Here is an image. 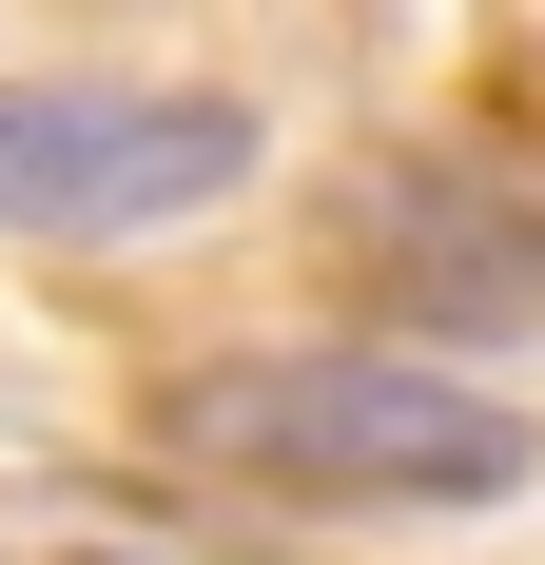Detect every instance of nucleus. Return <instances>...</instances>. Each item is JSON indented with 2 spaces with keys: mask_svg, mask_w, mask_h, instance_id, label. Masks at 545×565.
<instances>
[{
  "mask_svg": "<svg viewBox=\"0 0 545 565\" xmlns=\"http://www.w3.org/2000/svg\"><path fill=\"white\" fill-rule=\"evenodd\" d=\"M157 429L234 488H312V508H506L545 468V429L448 351H215V371H175Z\"/></svg>",
  "mask_w": 545,
  "mask_h": 565,
  "instance_id": "f257e3e1",
  "label": "nucleus"
},
{
  "mask_svg": "<svg viewBox=\"0 0 545 565\" xmlns=\"http://www.w3.org/2000/svg\"><path fill=\"white\" fill-rule=\"evenodd\" d=\"M254 175V117L195 78H0V234H175Z\"/></svg>",
  "mask_w": 545,
  "mask_h": 565,
  "instance_id": "f03ea898",
  "label": "nucleus"
}]
</instances>
